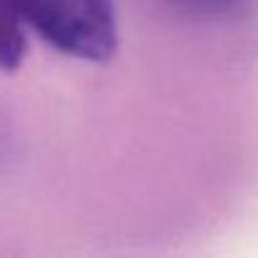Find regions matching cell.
Returning <instances> with one entry per match:
<instances>
[{
	"label": "cell",
	"instance_id": "6da1fadb",
	"mask_svg": "<svg viewBox=\"0 0 258 258\" xmlns=\"http://www.w3.org/2000/svg\"><path fill=\"white\" fill-rule=\"evenodd\" d=\"M21 21L53 48L106 61L116 51V16L111 0H8Z\"/></svg>",
	"mask_w": 258,
	"mask_h": 258
},
{
	"label": "cell",
	"instance_id": "7a4b0ae2",
	"mask_svg": "<svg viewBox=\"0 0 258 258\" xmlns=\"http://www.w3.org/2000/svg\"><path fill=\"white\" fill-rule=\"evenodd\" d=\"M26 48V23L8 0H0V69L16 71L23 63Z\"/></svg>",
	"mask_w": 258,
	"mask_h": 258
},
{
	"label": "cell",
	"instance_id": "3957f363",
	"mask_svg": "<svg viewBox=\"0 0 258 258\" xmlns=\"http://www.w3.org/2000/svg\"><path fill=\"white\" fill-rule=\"evenodd\" d=\"M165 3L187 18L208 21V18H223L238 11L245 0H165Z\"/></svg>",
	"mask_w": 258,
	"mask_h": 258
}]
</instances>
